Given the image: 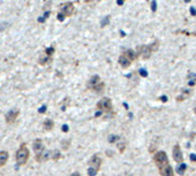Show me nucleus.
Instances as JSON below:
<instances>
[{
    "mask_svg": "<svg viewBox=\"0 0 196 176\" xmlns=\"http://www.w3.org/2000/svg\"><path fill=\"white\" fill-rule=\"evenodd\" d=\"M158 47H159V41H156L155 43H152L151 45L137 46V49H136V54H137V57L139 58L141 57V58H143L144 60H148V59L152 55V53L158 49Z\"/></svg>",
    "mask_w": 196,
    "mask_h": 176,
    "instance_id": "obj_1",
    "label": "nucleus"
},
{
    "mask_svg": "<svg viewBox=\"0 0 196 176\" xmlns=\"http://www.w3.org/2000/svg\"><path fill=\"white\" fill-rule=\"evenodd\" d=\"M75 12V8H74V4L73 2H65V4L60 5V8H59V12H58V20L59 21H64L66 17H70Z\"/></svg>",
    "mask_w": 196,
    "mask_h": 176,
    "instance_id": "obj_2",
    "label": "nucleus"
},
{
    "mask_svg": "<svg viewBox=\"0 0 196 176\" xmlns=\"http://www.w3.org/2000/svg\"><path fill=\"white\" fill-rule=\"evenodd\" d=\"M29 156H30V152H29L28 148L24 143L21 144V146L19 148V150L16 151V162L19 166H23L28 162Z\"/></svg>",
    "mask_w": 196,
    "mask_h": 176,
    "instance_id": "obj_3",
    "label": "nucleus"
},
{
    "mask_svg": "<svg viewBox=\"0 0 196 176\" xmlns=\"http://www.w3.org/2000/svg\"><path fill=\"white\" fill-rule=\"evenodd\" d=\"M102 167V159L96 154L89 160V169H88V175L96 176L99 169Z\"/></svg>",
    "mask_w": 196,
    "mask_h": 176,
    "instance_id": "obj_4",
    "label": "nucleus"
},
{
    "mask_svg": "<svg viewBox=\"0 0 196 176\" xmlns=\"http://www.w3.org/2000/svg\"><path fill=\"white\" fill-rule=\"evenodd\" d=\"M98 109L103 113H109V112L112 111V101H111L110 98H102L99 101L97 102V105H96Z\"/></svg>",
    "mask_w": 196,
    "mask_h": 176,
    "instance_id": "obj_5",
    "label": "nucleus"
},
{
    "mask_svg": "<svg viewBox=\"0 0 196 176\" xmlns=\"http://www.w3.org/2000/svg\"><path fill=\"white\" fill-rule=\"evenodd\" d=\"M154 162L157 167H160L165 164H168V158L167 154L164 151H158L156 152V154L154 156Z\"/></svg>",
    "mask_w": 196,
    "mask_h": 176,
    "instance_id": "obj_6",
    "label": "nucleus"
},
{
    "mask_svg": "<svg viewBox=\"0 0 196 176\" xmlns=\"http://www.w3.org/2000/svg\"><path fill=\"white\" fill-rule=\"evenodd\" d=\"M172 154H173V160L176 161V164L178 165L184 164V154H182V151H181V148H180L179 144L174 145Z\"/></svg>",
    "mask_w": 196,
    "mask_h": 176,
    "instance_id": "obj_7",
    "label": "nucleus"
},
{
    "mask_svg": "<svg viewBox=\"0 0 196 176\" xmlns=\"http://www.w3.org/2000/svg\"><path fill=\"white\" fill-rule=\"evenodd\" d=\"M159 169V173L162 176H174V170L170 164H165L163 166L158 167Z\"/></svg>",
    "mask_w": 196,
    "mask_h": 176,
    "instance_id": "obj_8",
    "label": "nucleus"
},
{
    "mask_svg": "<svg viewBox=\"0 0 196 176\" xmlns=\"http://www.w3.org/2000/svg\"><path fill=\"white\" fill-rule=\"evenodd\" d=\"M20 114V111L19 109H12V111H9L6 116H5V120H6V123H8V124H12L16 121L17 116Z\"/></svg>",
    "mask_w": 196,
    "mask_h": 176,
    "instance_id": "obj_9",
    "label": "nucleus"
},
{
    "mask_svg": "<svg viewBox=\"0 0 196 176\" xmlns=\"http://www.w3.org/2000/svg\"><path fill=\"white\" fill-rule=\"evenodd\" d=\"M33 151L36 152V154L42 153L43 151H45L44 145H43V140H42V139H36V140H33Z\"/></svg>",
    "mask_w": 196,
    "mask_h": 176,
    "instance_id": "obj_10",
    "label": "nucleus"
},
{
    "mask_svg": "<svg viewBox=\"0 0 196 176\" xmlns=\"http://www.w3.org/2000/svg\"><path fill=\"white\" fill-rule=\"evenodd\" d=\"M118 62H119V65L121 66L122 68H125V69H126V68H128V67L131 66V60H129V59H128V58H127L126 55H125V54H123V53L121 54L120 57H119Z\"/></svg>",
    "mask_w": 196,
    "mask_h": 176,
    "instance_id": "obj_11",
    "label": "nucleus"
},
{
    "mask_svg": "<svg viewBox=\"0 0 196 176\" xmlns=\"http://www.w3.org/2000/svg\"><path fill=\"white\" fill-rule=\"evenodd\" d=\"M89 89H91V90H94L95 92H97V93H100L103 90H104V88H105V84L100 81V82L96 83V84H94V85H90L88 86Z\"/></svg>",
    "mask_w": 196,
    "mask_h": 176,
    "instance_id": "obj_12",
    "label": "nucleus"
},
{
    "mask_svg": "<svg viewBox=\"0 0 196 176\" xmlns=\"http://www.w3.org/2000/svg\"><path fill=\"white\" fill-rule=\"evenodd\" d=\"M9 158V154L7 151H1L0 152V167H2V166H5L6 165V162H7V160H8Z\"/></svg>",
    "mask_w": 196,
    "mask_h": 176,
    "instance_id": "obj_13",
    "label": "nucleus"
},
{
    "mask_svg": "<svg viewBox=\"0 0 196 176\" xmlns=\"http://www.w3.org/2000/svg\"><path fill=\"white\" fill-rule=\"evenodd\" d=\"M123 54H125V55H126V57L128 58L131 61H135V60L139 58L137 57V54H136V52L133 51V49H126V51L123 52Z\"/></svg>",
    "mask_w": 196,
    "mask_h": 176,
    "instance_id": "obj_14",
    "label": "nucleus"
},
{
    "mask_svg": "<svg viewBox=\"0 0 196 176\" xmlns=\"http://www.w3.org/2000/svg\"><path fill=\"white\" fill-rule=\"evenodd\" d=\"M43 126H44V129L45 130H47V131H50V130H52L53 129V127H54V122L52 121L51 119H46L44 121V123H43Z\"/></svg>",
    "mask_w": 196,
    "mask_h": 176,
    "instance_id": "obj_15",
    "label": "nucleus"
},
{
    "mask_svg": "<svg viewBox=\"0 0 196 176\" xmlns=\"http://www.w3.org/2000/svg\"><path fill=\"white\" fill-rule=\"evenodd\" d=\"M186 169H187V166H186V164H181L179 165V167H178V169H176V173L179 174V175H184L185 172H186Z\"/></svg>",
    "mask_w": 196,
    "mask_h": 176,
    "instance_id": "obj_16",
    "label": "nucleus"
},
{
    "mask_svg": "<svg viewBox=\"0 0 196 176\" xmlns=\"http://www.w3.org/2000/svg\"><path fill=\"white\" fill-rule=\"evenodd\" d=\"M50 61H52V57H47V55H46L45 58H41V59H39V65H46V63Z\"/></svg>",
    "mask_w": 196,
    "mask_h": 176,
    "instance_id": "obj_17",
    "label": "nucleus"
},
{
    "mask_svg": "<svg viewBox=\"0 0 196 176\" xmlns=\"http://www.w3.org/2000/svg\"><path fill=\"white\" fill-rule=\"evenodd\" d=\"M45 53H46L47 57H52V54L54 53V47L51 46V47H49V49H45Z\"/></svg>",
    "mask_w": 196,
    "mask_h": 176,
    "instance_id": "obj_18",
    "label": "nucleus"
},
{
    "mask_svg": "<svg viewBox=\"0 0 196 176\" xmlns=\"http://www.w3.org/2000/svg\"><path fill=\"white\" fill-rule=\"evenodd\" d=\"M118 148H119V151H120V153H123V151H125V148H126V144H125V143H119L118 144Z\"/></svg>",
    "mask_w": 196,
    "mask_h": 176,
    "instance_id": "obj_19",
    "label": "nucleus"
},
{
    "mask_svg": "<svg viewBox=\"0 0 196 176\" xmlns=\"http://www.w3.org/2000/svg\"><path fill=\"white\" fill-rule=\"evenodd\" d=\"M140 74L142 75L143 77H147V76H148V73L144 69H140Z\"/></svg>",
    "mask_w": 196,
    "mask_h": 176,
    "instance_id": "obj_20",
    "label": "nucleus"
},
{
    "mask_svg": "<svg viewBox=\"0 0 196 176\" xmlns=\"http://www.w3.org/2000/svg\"><path fill=\"white\" fill-rule=\"evenodd\" d=\"M126 1H127V0H117V5H118V6H122V5L125 4Z\"/></svg>",
    "mask_w": 196,
    "mask_h": 176,
    "instance_id": "obj_21",
    "label": "nucleus"
},
{
    "mask_svg": "<svg viewBox=\"0 0 196 176\" xmlns=\"http://www.w3.org/2000/svg\"><path fill=\"white\" fill-rule=\"evenodd\" d=\"M46 111V106H42V108H39V109H38V112H39V113H44V112Z\"/></svg>",
    "mask_w": 196,
    "mask_h": 176,
    "instance_id": "obj_22",
    "label": "nucleus"
},
{
    "mask_svg": "<svg viewBox=\"0 0 196 176\" xmlns=\"http://www.w3.org/2000/svg\"><path fill=\"white\" fill-rule=\"evenodd\" d=\"M62 131H64V132H67V131H68V126H67V124H64V127H62Z\"/></svg>",
    "mask_w": 196,
    "mask_h": 176,
    "instance_id": "obj_23",
    "label": "nucleus"
},
{
    "mask_svg": "<svg viewBox=\"0 0 196 176\" xmlns=\"http://www.w3.org/2000/svg\"><path fill=\"white\" fill-rule=\"evenodd\" d=\"M190 160H192L193 162H196V156L195 154H190Z\"/></svg>",
    "mask_w": 196,
    "mask_h": 176,
    "instance_id": "obj_24",
    "label": "nucleus"
},
{
    "mask_svg": "<svg viewBox=\"0 0 196 176\" xmlns=\"http://www.w3.org/2000/svg\"><path fill=\"white\" fill-rule=\"evenodd\" d=\"M152 12H156V1H152Z\"/></svg>",
    "mask_w": 196,
    "mask_h": 176,
    "instance_id": "obj_25",
    "label": "nucleus"
},
{
    "mask_svg": "<svg viewBox=\"0 0 196 176\" xmlns=\"http://www.w3.org/2000/svg\"><path fill=\"white\" fill-rule=\"evenodd\" d=\"M70 176H81V174H80L78 172H75V173H73V174H72Z\"/></svg>",
    "mask_w": 196,
    "mask_h": 176,
    "instance_id": "obj_26",
    "label": "nucleus"
},
{
    "mask_svg": "<svg viewBox=\"0 0 196 176\" xmlns=\"http://www.w3.org/2000/svg\"><path fill=\"white\" fill-rule=\"evenodd\" d=\"M190 12H192L193 16H195V15H196V11H195V9H194V8H192V9H190Z\"/></svg>",
    "mask_w": 196,
    "mask_h": 176,
    "instance_id": "obj_27",
    "label": "nucleus"
},
{
    "mask_svg": "<svg viewBox=\"0 0 196 176\" xmlns=\"http://www.w3.org/2000/svg\"><path fill=\"white\" fill-rule=\"evenodd\" d=\"M91 1H92V0H84V2H86V4H90Z\"/></svg>",
    "mask_w": 196,
    "mask_h": 176,
    "instance_id": "obj_28",
    "label": "nucleus"
},
{
    "mask_svg": "<svg viewBox=\"0 0 196 176\" xmlns=\"http://www.w3.org/2000/svg\"><path fill=\"white\" fill-rule=\"evenodd\" d=\"M162 100H163V101H166V97H165V96H164V97H162Z\"/></svg>",
    "mask_w": 196,
    "mask_h": 176,
    "instance_id": "obj_29",
    "label": "nucleus"
},
{
    "mask_svg": "<svg viewBox=\"0 0 196 176\" xmlns=\"http://www.w3.org/2000/svg\"><path fill=\"white\" fill-rule=\"evenodd\" d=\"M194 113H195V114H196V107H195V108H194Z\"/></svg>",
    "mask_w": 196,
    "mask_h": 176,
    "instance_id": "obj_30",
    "label": "nucleus"
},
{
    "mask_svg": "<svg viewBox=\"0 0 196 176\" xmlns=\"http://www.w3.org/2000/svg\"><path fill=\"white\" fill-rule=\"evenodd\" d=\"M98 1H99V0H98Z\"/></svg>",
    "mask_w": 196,
    "mask_h": 176,
    "instance_id": "obj_31",
    "label": "nucleus"
}]
</instances>
